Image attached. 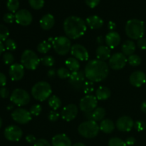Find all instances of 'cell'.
Segmentation results:
<instances>
[{"mask_svg":"<svg viewBox=\"0 0 146 146\" xmlns=\"http://www.w3.org/2000/svg\"><path fill=\"white\" fill-rule=\"evenodd\" d=\"M109 68L105 61L93 59L88 61L85 66L86 78L92 82H101L108 76Z\"/></svg>","mask_w":146,"mask_h":146,"instance_id":"obj_1","label":"cell"},{"mask_svg":"<svg viewBox=\"0 0 146 146\" xmlns=\"http://www.w3.org/2000/svg\"><path fill=\"white\" fill-rule=\"evenodd\" d=\"M64 32L68 38L77 39L84 35L87 29L86 23L76 16H70L64 21Z\"/></svg>","mask_w":146,"mask_h":146,"instance_id":"obj_2","label":"cell"},{"mask_svg":"<svg viewBox=\"0 0 146 146\" xmlns=\"http://www.w3.org/2000/svg\"><path fill=\"white\" fill-rule=\"evenodd\" d=\"M125 31L126 35L131 39H140L145 34V24L141 20L133 19L127 21Z\"/></svg>","mask_w":146,"mask_h":146,"instance_id":"obj_3","label":"cell"},{"mask_svg":"<svg viewBox=\"0 0 146 146\" xmlns=\"http://www.w3.org/2000/svg\"><path fill=\"white\" fill-rule=\"evenodd\" d=\"M52 93L51 87L46 81H39L36 83L31 88V95L36 100L44 101L51 96Z\"/></svg>","mask_w":146,"mask_h":146,"instance_id":"obj_4","label":"cell"},{"mask_svg":"<svg viewBox=\"0 0 146 146\" xmlns=\"http://www.w3.org/2000/svg\"><path fill=\"white\" fill-rule=\"evenodd\" d=\"M78 131L80 135L86 138H94L100 131L99 125L94 121H86L79 125Z\"/></svg>","mask_w":146,"mask_h":146,"instance_id":"obj_5","label":"cell"},{"mask_svg":"<svg viewBox=\"0 0 146 146\" xmlns=\"http://www.w3.org/2000/svg\"><path fill=\"white\" fill-rule=\"evenodd\" d=\"M54 51L61 56H65L71 51V42L66 36H57L54 38L51 43Z\"/></svg>","mask_w":146,"mask_h":146,"instance_id":"obj_6","label":"cell"},{"mask_svg":"<svg viewBox=\"0 0 146 146\" xmlns=\"http://www.w3.org/2000/svg\"><path fill=\"white\" fill-rule=\"evenodd\" d=\"M40 61L35 52L27 49L23 52L21 57V63L24 68L29 70H35L38 67Z\"/></svg>","mask_w":146,"mask_h":146,"instance_id":"obj_7","label":"cell"},{"mask_svg":"<svg viewBox=\"0 0 146 146\" xmlns=\"http://www.w3.org/2000/svg\"><path fill=\"white\" fill-rule=\"evenodd\" d=\"M30 96L27 91L21 88L14 90L10 96V101L18 106H24L30 102Z\"/></svg>","mask_w":146,"mask_h":146,"instance_id":"obj_8","label":"cell"},{"mask_svg":"<svg viewBox=\"0 0 146 146\" xmlns=\"http://www.w3.org/2000/svg\"><path fill=\"white\" fill-rule=\"evenodd\" d=\"M85 78V73L79 70L78 71L71 73V76L68 78V81L74 89L80 91L84 88V84L86 82Z\"/></svg>","mask_w":146,"mask_h":146,"instance_id":"obj_9","label":"cell"},{"mask_svg":"<svg viewBox=\"0 0 146 146\" xmlns=\"http://www.w3.org/2000/svg\"><path fill=\"white\" fill-rule=\"evenodd\" d=\"M98 105L96 97L93 95H87L82 98L79 103V108L84 113L93 112Z\"/></svg>","mask_w":146,"mask_h":146,"instance_id":"obj_10","label":"cell"},{"mask_svg":"<svg viewBox=\"0 0 146 146\" xmlns=\"http://www.w3.org/2000/svg\"><path fill=\"white\" fill-rule=\"evenodd\" d=\"M128 63V58L123 53H115L109 58V66L113 70H121L125 67Z\"/></svg>","mask_w":146,"mask_h":146,"instance_id":"obj_11","label":"cell"},{"mask_svg":"<svg viewBox=\"0 0 146 146\" xmlns=\"http://www.w3.org/2000/svg\"><path fill=\"white\" fill-rule=\"evenodd\" d=\"M11 118L15 122L19 124H27L32 118V115L29 111L22 108L14 110L11 113Z\"/></svg>","mask_w":146,"mask_h":146,"instance_id":"obj_12","label":"cell"},{"mask_svg":"<svg viewBox=\"0 0 146 146\" xmlns=\"http://www.w3.org/2000/svg\"><path fill=\"white\" fill-rule=\"evenodd\" d=\"M4 134L6 139L12 142H16L21 139L23 133L19 127L11 125L5 128Z\"/></svg>","mask_w":146,"mask_h":146,"instance_id":"obj_13","label":"cell"},{"mask_svg":"<svg viewBox=\"0 0 146 146\" xmlns=\"http://www.w3.org/2000/svg\"><path fill=\"white\" fill-rule=\"evenodd\" d=\"M32 20V14L28 10L20 9L15 13V21L19 25L27 27L31 24Z\"/></svg>","mask_w":146,"mask_h":146,"instance_id":"obj_14","label":"cell"},{"mask_svg":"<svg viewBox=\"0 0 146 146\" xmlns=\"http://www.w3.org/2000/svg\"><path fill=\"white\" fill-rule=\"evenodd\" d=\"M71 54L78 61H86L89 58V54L85 46L81 44H76L71 46Z\"/></svg>","mask_w":146,"mask_h":146,"instance_id":"obj_15","label":"cell"},{"mask_svg":"<svg viewBox=\"0 0 146 146\" xmlns=\"http://www.w3.org/2000/svg\"><path fill=\"white\" fill-rule=\"evenodd\" d=\"M78 107L75 104H68V105L66 106L63 108L62 111H61V116L64 121L69 122V121L75 119L76 117L78 115Z\"/></svg>","mask_w":146,"mask_h":146,"instance_id":"obj_16","label":"cell"},{"mask_svg":"<svg viewBox=\"0 0 146 146\" xmlns=\"http://www.w3.org/2000/svg\"><path fill=\"white\" fill-rule=\"evenodd\" d=\"M115 125L118 131L121 132H129L134 127V122L131 117L124 115L117 120Z\"/></svg>","mask_w":146,"mask_h":146,"instance_id":"obj_17","label":"cell"},{"mask_svg":"<svg viewBox=\"0 0 146 146\" xmlns=\"http://www.w3.org/2000/svg\"><path fill=\"white\" fill-rule=\"evenodd\" d=\"M9 74L12 81H20L24 76V67L21 64H13L10 66Z\"/></svg>","mask_w":146,"mask_h":146,"instance_id":"obj_18","label":"cell"},{"mask_svg":"<svg viewBox=\"0 0 146 146\" xmlns=\"http://www.w3.org/2000/svg\"><path fill=\"white\" fill-rule=\"evenodd\" d=\"M129 81L135 87H141L146 82V75L142 71H135L130 76Z\"/></svg>","mask_w":146,"mask_h":146,"instance_id":"obj_19","label":"cell"},{"mask_svg":"<svg viewBox=\"0 0 146 146\" xmlns=\"http://www.w3.org/2000/svg\"><path fill=\"white\" fill-rule=\"evenodd\" d=\"M105 42L110 48H115L121 42V36L116 31H110L105 37Z\"/></svg>","mask_w":146,"mask_h":146,"instance_id":"obj_20","label":"cell"},{"mask_svg":"<svg viewBox=\"0 0 146 146\" xmlns=\"http://www.w3.org/2000/svg\"><path fill=\"white\" fill-rule=\"evenodd\" d=\"M39 24L40 27H41L42 29L48 31V30H50L51 29H52L54 24H55V19H54V16L52 14H45L40 19Z\"/></svg>","mask_w":146,"mask_h":146,"instance_id":"obj_21","label":"cell"},{"mask_svg":"<svg viewBox=\"0 0 146 146\" xmlns=\"http://www.w3.org/2000/svg\"><path fill=\"white\" fill-rule=\"evenodd\" d=\"M52 146H72L70 138L66 134H58L52 138Z\"/></svg>","mask_w":146,"mask_h":146,"instance_id":"obj_22","label":"cell"},{"mask_svg":"<svg viewBox=\"0 0 146 146\" xmlns=\"http://www.w3.org/2000/svg\"><path fill=\"white\" fill-rule=\"evenodd\" d=\"M86 23L91 29H99L104 25V20L98 16L93 15L86 19Z\"/></svg>","mask_w":146,"mask_h":146,"instance_id":"obj_23","label":"cell"},{"mask_svg":"<svg viewBox=\"0 0 146 146\" xmlns=\"http://www.w3.org/2000/svg\"><path fill=\"white\" fill-rule=\"evenodd\" d=\"M111 48L105 45L98 46L96 48V54L97 58L101 61H106L108 58H111Z\"/></svg>","mask_w":146,"mask_h":146,"instance_id":"obj_24","label":"cell"},{"mask_svg":"<svg viewBox=\"0 0 146 146\" xmlns=\"http://www.w3.org/2000/svg\"><path fill=\"white\" fill-rule=\"evenodd\" d=\"M100 131L104 133H111L115 129V124L111 119H104L99 125Z\"/></svg>","mask_w":146,"mask_h":146,"instance_id":"obj_25","label":"cell"},{"mask_svg":"<svg viewBox=\"0 0 146 146\" xmlns=\"http://www.w3.org/2000/svg\"><path fill=\"white\" fill-rule=\"evenodd\" d=\"M121 49H122V52L124 55L130 56L133 55L135 51L136 46H135V44L133 41L127 40L122 45Z\"/></svg>","mask_w":146,"mask_h":146,"instance_id":"obj_26","label":"cell"},{"mask_svg":"<svg viewBox=\"0 0 146 146\" xmlns=\"http://www.w3.org/2000/svg\"><path fill=\"white\" fill-rule=\"evenodd\" d=\"M111 95V92L108 88L106 86H100L97 88L96 91V98L100 101H105L110 98Z\"/></svg>","mask_w":146,"mask_h":146,"instance_id":"obj_27","label":"cell"},{"mask_svg":"<svg viewBox=\"0 0 146 146\" xmlns=\"http://www.w3.org/2000/svg\"><path fill=\"white\" fill-rule=\"evenodd\" d=\"M66 66L68 70L71 71L72 72H75V71H79L80 69V64L78 60L75 58L74 57H70L66 60Z\"/></svg>","mask_w":146,"mask_h":146,"instance_id":"obj_28","label":"cell"},{"mask_svg":"<svg viewBox=\"0 0 146 146\" xmlns=\"http://www.w3.org/2000/svg\"><path fill=\"white\" fill-rule=\"evenodd\" d=\"M93 121H102L106 116V110L102 107H98L92 112Z\"/></svg>","mask_w":146,"mask_h":146,"instance_id":"obj_29","label":"cell"},{"mask_svg":"<svg viewBox=\"0 0 146 146\" xmlns=\"http://www.w3.org/2000/svg\"><path fill=\"white\" fill-rule=\"evenodd\" d=\"M48 106L51 108L54 109V111L58 109L61 106V101L58 96H52L49 98L48 101Z\"/></svg>","mask_w":146,"mask_h":146,"instance_id":"obj_30","label":"cell"},{"mask_svg":"<svg viewBox=\"0 0 146 146\" xmlns=\"http://www.w3.org/2000/svg\"><path fill=\"white\" fill-rule=\"evenodd\" d=\"M51 48V43L48 41H44L37 46V51L41 54H46Z\"/></svg>","mask_w":146,"mask_h":146,"instance_id":"obj_31","label":"cell"},{"mask_svg":"<svg viewBox=\"0 0 146 146\" xmlns=\"http://www.w3.org/2000/svg\"><path fill=\"white\" fill-rule=\"evenodd\" d=\"M7 7L11 13H16L19 8V0H8L7 2Z\"/></svg>","mask_w":146,"mask_h":146,"instance_id":"obj_32","label":"cell"},{"mask_svg":"<svg viewBox=\"0 0 146 146\" xmlns=\"http://www.w3.org/2000/svg\"><path fill=\"white\" fill-rule=\"evenodd\" d=\"M142 62V59L141 57L136 54H133L128 58V63L132 66H138Z\"/></svg>","mask_w":146,"mask_h":146,"instance_id":"obj_33","label":"cell"},{"mask_svg":"<svg viewBox=\"0 0 146 146\" xmlns=\"http://www.w3.org/2000/svg\"><path fill=\"white\" fill-rule=\"evenodd\" d=\"M71 73H70L69 70L66 68H64V67H61L59 68L56 71V74L58 76V78H60L61 79H66L68 78L71 76Z\"/></svg>","mask_w":146,"mask_h":146,"instance_id":"obj_34","label":"cell"},{"mask_svg":"<svg viewBox=\"0 0 146 146\" xmlns=\"http://www.w3.org/2000/svg\"><path fill=\"white\" fill-rule=\"evenodd\" d=\"M44 0H29V4L32 9L35 10H39L44 6Z\"/></svg>","mask_w":146,"mask_h":146,"instance_id":"obj_35","label":"cell"},{"mask_svg":"<svg viewBox=\"0 0 146 146\" xmlns=\"http://www.w3.org/2000/svg\"><path fill=\"white\" fill-rule=\"evenodd\" d=\"M41 62L46 66L51 67L55 64V59L51 56H45L41 58Z\"/></svg>","mask_w":146,"mask_h":146,"instance_id":"obj_36","label":"cell"},{"mask_svg":"<svg viewBox=\"0 0 146 146\" xmlns=\"http://www.w3.org/2000/svg\"><path fill=\"white\" fill-rule=\"evenodd\" d=\"M9 31L8 28L3 24H0V41H5L8 38Z\"/></svg>","mask_w":146,"mask_h":146,"instance_id":"obj_37","label":"cell"},{"mask_svg":"<svg viewBox=\"0 0 146 146\" xmlns=\"http://www.w3.org/2000/svg\"><path fill=\"white\" fill-rule=\"evenodd\" d=\"M84 94L89 95L91 93H92L94 91V82L91 81H86L84 84V88H83Z\"/></svg>","mask_w":146,"mask_h":146,"instance_id":"obj_38","label":"cell"},{"mask_svg":"<svg viewBox=\"0 0 146 146\" xmlns=\"http://www.w3.org/2000/svg\"><path fill=\"white\" fill-rule=\"evenodd\" d=\"M108 146H126V144L121 138H112L108 141Z\"/></svg>","mask_w":146,"mask_h":146,"instance_id":"obj_39","label":"cell"},{"mask_svg":"<svg viewBox=\"0 0 146 146\" xmlns=\"http://www.w3.org/2000/svg\"><path fill=\"white\" fill-rule=\"evenodd\" d=\"M3 61L7 65H12L14 61V57L10 52H7L3 55Z\"/></svg>","mask_w":146,"mask_h":146,"instance_id":"obj_40","label":"cell"},{"mask_svg":"<svg viewBox=\"0 0 146 146\" xmlns=\"http://www.w3.org/2000/svg\"><path fill=\"white\" fill-rule=\"evenodd\" d=\"M42 111V107L39 104H35V105L32 106L30 108V113L31 114V115H34V116H38L40 115V113Z\"/></svg>","mask_w":146,"mask_h":146,"instance_id":"obj_41","label":"cell"},{"mask_svg":"<svg viewBox=\"0 0 146 146\" xmlns=\"http://www.w3.org/2000/svg\"><path fill=\"white\" fill-rule=\"evenodd\" d=\"M5 48L8 51H14L17 48V44L15 41L11 38H7L5 41Z\"/></svg>","mask_w":146,"mask_h":146,"instance_id":"obj_42","label":"cell"},{"mask_svg":"<svg viewBox=\"0 0 146 146\" xmlns=\"http://www.w3.org/2000/svg\"><path fill=\"white\" fill-rule=\"evenodd\" d=\"M134 128L138 132L144 131L146 128V123L142 121H137L136 122L134 123Z\"/></svg>","mask_w":146,"mask_h":146,"instance_id":"obj_43","label":"cell"},{"mask_svg":"<svg viewBox=\"0 0 146 146\" xmlns=\"http://www.w3.org/2000/svg\"><path fill=\"white\" fill-rule=\"evenodd\" d=\"M3 20L4 22L7 23V24H11L15 21V15L12 14V13H7L3 17Z\"/></svg>","mask_w":146,"mask_h":146,"instance_id":"obj_44","label":"cell"},{"mask_svg":"<svg viewBox=\"0 0 146 146\" xmlns=\"http://www.w3.org/2000/svg\"><path fill=\"white\" fill-rule=\"evenodd\" d=\"M59 116L60 115L58 113H57L55 111H50L49 114H48V120L50 121H51V122H56V121H58V119L59 118Z\"/></svg>","mask_w":146,"mask_h":146,"instance_id":"obj_45","label":"cell"},{"mask_svg":"<svg viewBox=\"0 0 146 146\" xmlns=\"http://www.w3.org/2000/svg\"><path fill=\"white\" fill-rule=\"evenodd\" d=\"M34 146H51V144L47 140L41 138V139L36 140L35 143L34 144Z\"/></svg>","mask_w":146,"mask_h":146,"instance_id":"obj_46","label":"cell"},{"mask_svg":"<svg viewBox=\"0 0 146 146\" xmlns=\"http://www.w3.org/2000/svg\"><path fill=\"white\" fill-rule=\"evenodd\" d=\"M100 1L101 0H85V2L88 7L94 9L98 5Z\"/></svg>","mask_w":146,"mask_h":146,"instance_id":"obj_47","label":"cell"},{"mask_svg":"<svg viewBox=\"0 0 146 146\" xmlns=\"http://www.w3.org/2000/svg\"><path fill=\"white\" fill-rule=\"evenodd\" d=\"M137 46L138 48L141 50H145L146 49V38H141L138 40L137 41Z\"/></svg>","mask_w":146,"mask_h":146,"instance_id":"obj_48","label":"cell"},{"mask_svg":"<svg viewBox=\"0 0 146 146\" xmlns=\"http://www.w3.org/2000/svg\"><path fill=\"white\" fill-rule=\"evenodd\" d=\"M9 96V91L6 87H1L0 88V96L2 98H7Z\"/></svg>","mask_w":146,"mask_h":146,"instance_id":"obj_49","label":"cell"},{"mask_svg":"<svg viewBox=\"0 0 146 146\" xmlns=\"http://www.w3.org/2000/svg\"><path fill=\"white\" fill-rule=\"evenodd\" d=\"M7 76L3 73L0 72V86L4 87L7 84Z\"/></svg>","mask_w":146,"mask_h":146,"instance_id":"obj_50","label":"cell"},{"mask_svg":"<svg viewBox=\"0 0 146 146\" xmlns=\"http://www.w3.org/2000/svg\"><path fill=\"white\" fill-rule=\"evenodd\" d=\"M135 143V138H134V137H129V138H127L126 141H125V144H126V145H128V146L134 145Z\"/></svg>","mask_w":146,"mask_h":146,"instance_id":"obj_51","label":"cell"},{"mask_svg":"<svg viewBox=\"0 0 146 146\" xmlns=\"http://www.w3.org/2000/svg\"><path fill=\"white\" fill-rule=\"evenodd\" d=\"M26 141L28 143H35L36 139V138L33 135H28L26 137Z\"/></svg>","mask_w":146,"mask_h":146,"instance_id":"obj_52","label":"cell"},{"mask_svg":"<svg viewBox=\"0 0 146 146\" xmlns=\"http://www.w3.org/2000/svg\"><path fill=\"white\" fill-rule=\"evenodd\" d=\"M117 25L115 22L112 21H110L108 24V28L109 29V30L111 31H114V30L116 29Z\"/></svg>","mask_w":146,"mask_h":146,"instance_id":"obj_53","label":"cell"},{"mask_svg":"<svg viewBox=\"0 0 146 146\" xmlns=\"http://www.w3.org/2000/svg\"><path fill=\"white\" fill-rule=\"evenodd\" d=\"M56 74V73L55 69H54V68H50V69L48 70V73H47V75H48V78H53L55 77Z\"/></svg>","mask_w":146,"mask_h":146,"instance_id":"obj_54","label":"cell"},{"mask_svg":"<svg viewBox=\"0 0 146 146\" xmlns=\"http://www.w3.org/2000/svg\"><path fill=\"white\" fill-rule=\"evenodd\" d=\"M84 116L86 118L87 121H93L92 112L90 113H84Z\"/></svg>","mask_w":146,"mask_h":146,"instance_id":"obj_55","label":"cell"},{"mask_svg":"<svg viewBox=\"0 0 146 146\" xmlns=\"http://www.w3.org/2000/svg\"><path fill=\"white\" fill-rule=\"evenodd\" d=\"M96 41L98 44H100V45H103L104 42L105 41V38H104V37H103L102 36H100L97 37Z\"/></svg>","mask_w":146,"mask_h":146,"instance_id":"obj_56","label":"cell"},{"mask_svg":"<svg viewBox=\"0 0 146 146\" xmlns=\"http://www.w3.org/2000/svg\"><path fill=\"white\" fill-rule=\"evenodd\" d=\"M141 109L143 113L146 114V101H143L141 105Z\"/></svg>","mask_w":146,"mask_h":146,"instance_id":"obj_57","label":"cell"},{"mask_svg":"<svg viewBox=\"0 0 146 146\" xmlns=\"http://www.w3.org/2000/svg\"><path fill=\"white\" fill-rule=\"evenodd\" d=\"M5 51V46L3 44L2 41H0V55Z\"/></svg>","mask_w":146,"mask_h":146,"instance_id":"obj_58","label":"cell"},{"mask_svg":"<svg viewBox=\"0 0 146 146\" xmlns=\"http://www.w3.org/2000/svg\"><path fill=\"white\" fill-rule=\"evenodd\" d=\"M72 146H86L85 144H84L83 143H74Z\"/></svg>","mask_w":146,"mask_h":146,"instance_id":"obj_59","label":"cell"},{"mask_svg":"<svg viewBox=\"0 0 146 146\" xmlns=\"http://www.w3.org/2000/svg\"><path fill=\"white\" fill-rule=\"evenodd\" d=\"M1 126H2V120L0 118V128H1Z\"/></svg>","mask_w":146,"mask_h":146,"instance_id":"obj_60","label":"cell"},{"mask_svg":"<svg viewBox=\"0 0 146 146\" xmlns=\"http://www.w3.org/2000/svg\"><path fill=\"white\" fill-rule=\"evenodd\" d=\"M13 108V106H9L7 107V109H11Z\"/></svg>","mask_w":146,"mask_h":146,"instance_id":"obj_61","label":"cell"}]
</instances>
